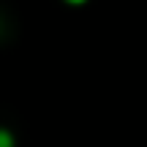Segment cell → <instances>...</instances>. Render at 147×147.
I'll list each match as a JSON object with an SVG mask.
<instances>
[{
  "label": "cell",
  "mask_w": 147,
  "mask_h": 147,
  "mask_svg": "<svg viewBox=\"0 0 147 147\" xmlns=\"http://www.w3.org/2000/svg\"><path fill=\"white\" fill-rule=\"evenodd\" d=\"M0 147H14V139L8 131H0Z\"/></svg>",
  "instance_id": "1"
},
{
  "label": "cell",
  "mask_w": 147,
  "mask_h": 147,
  "mask_svg": "<svg viewBox=\"0 0 147 147\" xmlns=\"http://www.w3.org/2000/svg\"><path fill=\"white\" fill-rule=\"evenodd\" d=\"M65 3H71V5H79V3H84V0H65Z\"/></svg>",
  "instance_id": "2"
}]
</instances>
